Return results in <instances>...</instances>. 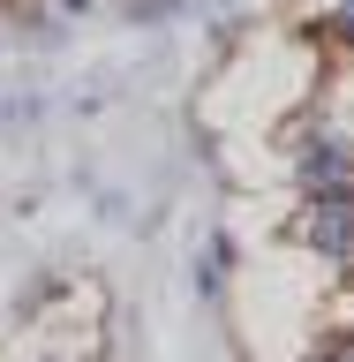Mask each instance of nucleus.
Segmentation results:
<instances>
[{
  "label": "nucleus",
  "mask_w": 354,
  "mask_h": 362,
  "mask_svg": "<svg viewBox=\"0 0 354 362\" xmlns=\"http://www.w3.org/2000/svg\"><path fill=\"white\" fill-rule=\"evenodd\" d=\"M302 189L309 197H354V151L339 136H317L309 151H302Z\"/></svg>",
  "instance_id": "1"
},
{
  "label": "nucleus",
  "mask_w": 354,
  "mask_h": 362,
  "mask_svg": "<svg viewBox=\"0 0 354 362\" xmlns=\"http://www.w3.org/2000/svg\"><path fill=\"white\" fill-rule=\"evenodd\" d=\"M309 242L332 257V264H354V197H317L309 211Z\"/></svg>",
  "instance_id": "2"
},
{
  "label": "nucleus",
  "mask_w": 354,
  "mask_h": 362,
  "mask_svg": "<svg viewBox=\"0 0 354 362\" xmlns=\"http://www.w3.org/2000/svg\"><path fill=\"white\" fill-rule=\"evenodd\" d=\"M339 38L354 45V0H339Z\"/></svg>",
  "instance_id": "3"
},
{
  "label": "nucleus",
  "mask_w": 354,
  "mask_h": 362,
  "mask_svg": "<svg viewBox=\"0 0 354 362\" xmlns=\"http://www.w3.org/2000/svg\"><path fill=\"white\" fill-rule=\"evenodd\" d=\"M324 362H354V347H332V355H324Z\"/></svg>",
  "instance_id": "4"
}]
</instances>
